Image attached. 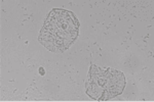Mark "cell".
<instances>
[{
    "instance_id": "obj_3",
    "label": "cell",
    "mask_w": 154,
    "mask_h": 102,
    "mask_svg": "<svg viewBox=\"0 0 154 102\" xmlns=\"http://www.w3.org/2000/svg\"><path fill=\"white\" fill-rule=\"evenodd\" d=\"M39 73H40L41 76H44V71H43V68H39Z\"/></svg>"
},
{
    "instance_id": "obj_1",
    "label": "cell",
    "mask_w": 154,
    "mask_h": 102,
    "mask_svg": "<svg viewBox=\"0 0 154 102\" xmlns=\"http://www.w3.org/2000/svg\"><path fill=\"white\" fill-rule=\"evenodd\" d=\"M78 21L72 12L54 9L48 14L39 35V41L53 52H63L78 36Z\"/></svg>"
},
{
    "instance_id": "obj_2",
    "label": "cell",
    "mask_w": 154,
    "mask_h": 102,
    "mask_svg": "<svg viewBox=\"0 0 154 102\" xmlns=\"http://www.w3.org/2000/svg\"><path fill=\"white\" fill-rule=\"evenodd\" d=\"M125 79L122 73L112 68L91 66L86 83V93L98 101H106L122 93Z\"/></svg>"
}]
</instances>
